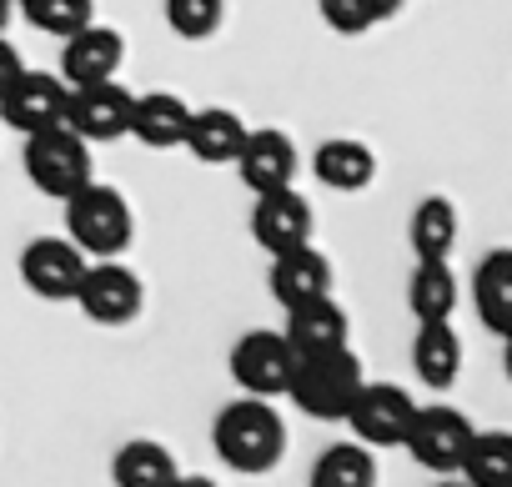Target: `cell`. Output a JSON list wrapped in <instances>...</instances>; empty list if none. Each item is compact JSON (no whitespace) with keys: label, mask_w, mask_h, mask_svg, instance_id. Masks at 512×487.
I'll use <instances>...</instances> for the list:
<instances>
[{"label":"cell","mask_w":512,"mask_h":487,"mask_svg":"<svg viewBox=\"0 0 512 487\" xmlns=\"http://www.w3.org/2000/svg\"><path fill=\"white\" fill-rule=\"evenodd\" d=\"M211 447L231 472H272L287 457V422L262 397H236L216 412Z\"/></svg>","instance_id":"6da1fadb"},{"label":"cell","mask_w":512,"mask_h":487,"mask_svg":"<svg viewBox=\"0 0 512 487\" xmlns=\"http://www.w3.org/2000/svg\"><path fill=\"white\" fill-rule=\"evenodd\" d=\"M362 6H367V16H372V26H382V21H392L402 6H407V0H362Z\"/></svg>","instance_id":"4dcf8cb0"},{"label":"cell","mask_w":512,"mask_h":487,"mask_svg":"<svg viewBox=\"0 0 512 487\" xmlns=\"http://www.w3.org/2000/svg\"><path fill=\"white\" fill-rule=\"evenodd\" d=\"M241 141H246V121L236 111H226V106H206V111H191L181 146L206 166H231Z\"/></svg>","instance_id":"ac0fdd59"},{"label":"cell","mask_w":512,"mask_h":487,"mask_svg":"<svg viewBox=\"0 0 512 487\" xmlns=\"http://www.w3.org/2000/svg\"><path fill=\"white\" fill-rule=\"evenodd\" d=\"M412 367H417L422 387H432V392H447L462 377V337L452 332V322H417Z\"/></svg>","instance_id":"d6986e66"},{"label":"cell","mask_w":512,"mask_h":487,"mask_svg":"<svg viewBox=\"0 0 512 487\" xmlns=\"http://www.w3.org/2000/svg\"><path fill=\"white\" fill-rule=\"evenodd\" d=\"M457 297H462V287L447 262H417V272L407 282V307L417 322H447L457 312Z\"/></svg>","instance_id":"cb8c5ba5"},{"label":"cell","mask_w":512,"mask_h":487,"mask_svg":"<svg viewBox=\"0 0 512 487\" xmlns=\"http://www.w3.org/2000/svg\"><path fill=\"white\" fill-rule=\"evenodd\" d=\"M467 442H472V422H467L457 407L432 402V407H417V417H412V427H407V442H402V447L412 452V462H417V467H427V472L447 477V472H457V467H462Z\"/></svg>","instance_id":"8992f818"},{"label":"cell","mask_w":512,"mask_h":487,"mask_svg":"<svg viewBox=\"0 0 512 487\" xmlns=\"http://www.w3.org/2000/svg\"><path fill=\"white\" fill-rule=\"evenodd\" d=\"M21 161H26V176L46 196H56V201H66V196H76L81 186L96 181L91 176V146L76 131H66V126L41 131V136H26V156Z\"/></svg>","instance_id":"5b68a950"},{"label":"cell","mask_w":512,"mask_h":487,"mask_svg":"<svg viewBox=\"0 0 512 487\" xmlns=\"http://www.w3.org/2000/svg\"><path fill=\"white\" fill-rule=\"evenodd\" d=\"M457 472H462V487H512V437L472 432Z\"/></svg>","instance_id":"d4e9b609"},{"label":"cell","mask_w":512,"mask_h":487,"mask_svg":"<svg viewBox=\"0 0 512 487\" xmlns=\"http://www.w3.org/2000/svg\"><path fill=\"white\" fill-rule=\"evenodd\" d=\"M317 11L337 36H367L372 31V16H367L362 0H317Z\"/></svg>","instance_id":"f1b7e54d"},{"label":"cell","mask_w":512,"mask_h":487,"mask_svg":"<svg viewBox=\"0 0 512 487\" xmlns=\"http://www.w3.org/2000/svg\"><path fill=\"white\" fill-rule=\"evenodd\" d=\"M131 231L136 216L116 186L91 181L76 196H66V241L86 262H121V252L131 247Z\"/></svg>","instance_id":"7a4b0ae2"},{"label":"cell","mask_w":512,"mask_h":487,"mask_svg":"<svg viewBox=\"0 0 512 487\" xmlns=\"http://www.w3.org/2000/svg\"><path fill=\"white\" fill-rule=\"evenodd\" d=\"M141 277L126 262H91L81 287H76V307L96 322V327H126L141 317Z\"/></svg>","instance_id":"ba28073f"},{"label":"cell","mask_w":512,"mask_h":487,"mask_svg":"<svg viewBox=\"0 0 512 487\" xmlns=\"http://www.w3.org/2000/svg\"><path fill=\"white\" fill-rule=\"evenodd\" d=\"M231 166L241 171V181H246L256 196H267V191L297 186L302 156H297V141H292L287 131L262 126V131H246V141H241V151H236Z\"/></svg>","instance_id":"7c38bea8"},{"label":"cell","mask_w":512,"mask_h":487,"mask_svg":"<svg viewBox=\"0 0 512 487\" xmlns=\"http://www.w3.org/2000/svg\"><path fill=\"white\" fill-rule=\"evenodd\" d=\"M16 6L26 11V21L46 36H61L71 41L76 31L96 26V0H16Z\"/></svg>","instance_id":"4316f807"},{"label":"cell","mask_w":512,"mask_h":487,"mask_svg":"<svg viewBox=\"0 0 512 487\" xmlns=\"http://www.w3.org/2000/svg\"><path fill=\"white\" fill-rule=\"evenodd\" d=\"M176 477H181V467H176L171 447H161L151 437H136L111 457V482L116 487H176Z\"/></svg>","instance_id":"603a6c76"},{"label":"cell","mask_w":512,"mask_h":487,"mask_svg":"<svg viewBox=\"0 0 512 487\" xmlns=\"http://www.w3.org/2000/svg\"><path fill=\"white\" fill-rule=\"evenodd\" d=\"M407 241L417 262H452L457 247V206L447 196H422L412 221H407Z\"/></svg>","instance_id":"7402d4cb"},{"label":"cell","mask_w":512,"mask_h":487,"mask_svg":"<svg viewBox=\"0 0 512 487\" xmlns=\"http://www.w3.org/2000/svg\"><path fill=\"white\" fill-rule=\"evenodd\" d=\"M66 101H71V91H66L61 76L21 71L6 86V96H0V121H6L11 131H21V136H41V131L66 126Z\"/></svg>","instance_id":"52a82bcc"},{"label":"cell","mask_w":512,"mask_h":487,"mask_svg":"<svg viewBox=\"0 0 512 487\" xmlns=\"http://www.w3.org/2000/svg\"><path fill=\"white\" fill-rule=\"evenodd\" d=\"M312 176L332 191H362L372 186L377 176V156L367 141H352V136H332L312 151Z\"/></svg>","instance_id":"44dd1931"},{"label":"cell","mask_w":512,"mask_h":487,"mask_svg":"<svg viewBox=\"0 0 512 487\" xmlns=\"http://www.w3.org/2000/svg\"><path fill=\"white\" fill-rule=\"evenodd\" d=\"M86 267L91 262L71 247L66 236H36L21 252V282L41 302H76V287H81Z\"/></svg>","instance_id":"8fae6325"},{"label":"cell","mask_w":512,"mask_h":487,"mask_svg":"<svg viewBox=\"0 0 512 487\" xmlns=\"http://www.w3.org/2000/svg\"><path fill=\"white\" fill-rule=\"evenodd\" d=\"M11 6H16V0H11Z\"/></svg>","instance_id":"e575fe53"},{"label":"cell","mask_w":512,"mask_h":487,"mask_svg":"<svg viewBox=\"0 0 512 487\" xmlns=\"http://www.w3.org/2000/svg\"><path fill=\"white\" fill-rule=\"evenodd\" d=\"M21 71H26V66H21V51H16L6 36H0V96H6V86H11Z\"/></svg>","instance_id":"f546056e"},{"label":"cell","mask_w":512,"mask_h":487,"mask_svg":"<svg viewBox=\"0 0 512 487\" xmlns=\"http://www.w3.org/2000/svg\"><path fill=\"white\" fill-rule=\"evenodd\" d=\"M312 487H377V457L362 442H337L312 462Z\"/></svg>","instance_id":"484cf974"},{"label":"cell","mask_w":512,"mask_h":487,"mask_svg":"<svg viewBox=\"0 0 512 487\" xmlns=\"http://www.w3.org/2000/svg\"><path fill=\"white\" fill-rule=\"evenodd\" d=\"M472 307L482 317V327L492 337H507L512 332V252L497 247L477 262L472 272Z\"/></svg>","instance_id":"e0dca14e"},{"label":"cell","mask_w":512,"mask_h":487,"mask_svg":"<svg viewBox=\"0 0 512 487\" xmlns=\"http://www.w3.org/2000/svg\"><path fill=\"white\" fill-rule=\"evenodd\" d=\"M226 362H231L236 387H241L246 397H262V402L287 397L292 372H297V352H292V347H287V337H282V332H272V327L241 332Z\"/></svg>","instance_id":"277c9868"},{"label":"cell","mask_w":512,"mask_h":487,"mask_svg":"<svg viewBox=\"0 0 512 487\" xmlns=\"http://www.w3.org/2000/svg\"><path fill=\"white\" fill-rule=\"evenodd\" d=\"M412 417H417V402L392 382H362V392L352 397V412H347L362 447H402Z\"/></svg>","instance_id":"30bf717a"},{"label":"cell","mask_w":512,"mask_h":487,"mask_svg":"<svg viewBox=\"0 0 512 487\" xmlns=\"http://www.w3.org/2000/svg\"><path fill=\"white\" fill-rule=\"evenodd\" d=\"M226 21V0H166V26L181 41H206Z\"/></svg>","instance_id":"83f0119b"},{"label":"cell","mask_w":512,"mask_h":487,"mask_svg":"<svg viewBox=\"0 0 512 487\" xmlns=\"http://www.w3.org/2000/svg\"><path fill=\"white\" fill-rule=\"evenodd\" d=\"M6 26H11V0H0V36H6Z\"/></svg>","instance_id":"d6a6232c"},{"label":"cell","mask_w":512,"mask_h":487,"mask_svg":"<svg viewBox=\"0 0 512 487\" xmlns=\"http://www.w3.org/2000/svg\"><path fill=\"white\" fill-rule=\"evenodd\" d=\"M272 297L292 312V307H307L317 297H332V262L317 252V247H297V252H282L272 257V277H267Z\"/></svg>","instance_id":"2e32d148"},{"label":"cell","mask_w":512,"mask_h":487,"mask_svg":"<svg viewBox=\"0 0 512 487\" xmlns=\"http://www.w3.org/2000/svg\"><path fill=\"white\" fill-rule=\"evenodd\" d=\"M131 91L106 81V86H86V91H71L66 101V131H76L86 146L91 141H121L131 136Z\"/></svg>","instance_id":"4fadbf2b"},{"label":"cell","mask_w":512,"mask_h":487,"mask_svg":"<svg viewBox=\"0 0 512 487\" xmlns=\"http://www.w3.org/2000/svg\"><path fill=\"white\" fill-rule=\"evenodd\" d=\"M362 382H367L362 357L352 347H337V352H322V357H297L287 397L317 422H347Z\"/></svg>","instance_id":"3957f363"},{"label":"cell","mask_w":512,"mask_h":487,"mask_svg":"<svg viewBox=\"0 0 512 487\" xmlns=\"http://www.w3.org/2000/svg\"><path fill=\"white\" fill-rule=\"evenodd\" d=\"M121 61H126L121 31H111V26H86V31H76V36L66 41V51H61V81H66V91L106 86V81H116Z\"/></svg>","instance_id":"5bb4252c"},{"label":"cell","mask_w":512,"mask_h":487,"mask_svg":"<svg viewBox=\"0 0 512 487\" xmlns=\"http://www.w3.org/2000/svg\"><path fill=\"white\" fill-rule=\"evenodd\" d=\"M282 337L297 357H322V352L352 347V327H347V312H342L337 297H317L307 307H292Z\"/></svg>","instance_id":"9a60e30c"},{"label":"cell","mask_w":512,"mask_h":487,"mask_svg":"<svg viewBox=\"0 0 512 487\" xmlns=\"http://www.w3.org/2000/svg\"><path fill=\"white\" fill-rule=\"evenodd\" d=\"M312 231H317V216H312V201L297 186L256 196V206H251V236H256V247H262L267 257L312 247Z\"/></svg>","instance_id":"9c48e42d"},{"label":"cell","mask_w":512,"mask_h":487,"mask_svg":"<svg viewBox=\"0 0 512 487\" xmlns=\"http://www.w3.org/2000/svg\"><path fill=\"white\" fill-rule=\"evenodd\" d=\"M176 487H216V482H211V477H196V472H191V477L181 472V477H176Z\"/></svg>","instance_id":"1f68e13d"},{"label":"cell","mask_w":512,"mask_h":487,"mask_svg":"<svg viewBox=\"0 0 512 487\" xmlns=\"http://www.w3.org/2000/svg\"><path fill=\"white\" fill-rule=\"evenodd\" d=\"M186 121H191V106L171 91H151V96H136L131 101V136L151 151H171L186 141Z\"/></svg>","instance_id":"ffe728a7"},{"label":"cell","mask_w":512,"mask_h":487,"mask_svg":"<svg viewBox=\"0 0 512 487\" xmlns=\"http://www.w3.org/2000/svg\"><path fill=\"white\" fill-rule=\"evenodd\" d=\"M437 487H462V482H437Z\"/></svg>","instance_id":"836d02e7"}]
</instances>
